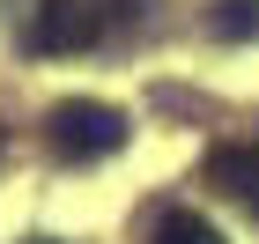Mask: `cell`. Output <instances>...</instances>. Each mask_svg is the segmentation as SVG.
Masks as SVG:
<instances>
[{"mask_svg": "<svg viewBox=\"0 0 259 244\" xmlns=\"http://www.w3.org/2000/svg\"><path fill=\"white\" fill-rule=\"evenodd\" d=\"M141 0H37L30 15V44L37 52H89L134 15Z\"/></svg>", "mask_w": 259, "mask_h": 244, "instance_id": "obj_1", "label": "cell"}, {"mask_svg": "<svg viewBox=\"0 0 259 244\" xmlns=\"http://www.w3.org/2000/svg\"><path fill=\"white\" fill-rule=\"evenodd\" d=\"M45 141H52L60 163H104V156L126 148V119L111 111V104H97V96H67V104H52Z\"/></svg>", "mask_w": 259, "mask_h": 244, "instance_id": "obj_2", "label": "cell"}, {"mask_svg": "<svg viewBox=\"0 0 259 244\" xmlns=\"http://www.w3.org/2000/svg\"><path fill=\"white\" fill-rule=\"evenodd\" d=\"M207 185L259 215V148H215L207 156Z\"/></svg>", "mask_w": 259, "mask_h": 244, "instance_id": "obj_3", "label": "cell"}, {"mask_svg": "<svg viewBox=\"0 0 259 244\" xmlns=\"http://www.w3.org/2000/svg\"><path fill=\"white\" fill-rule=\"evenodd\" d=\"M148 244H222V229L207 222V215H193V207H170V215L156 222V237H148Z\"/></svg>", "mask_w": 259, "mask_h": 244, "instance_id": "obj_4", "label": "cell"}, {"mask_svg": "<svg viewBox=\"0 0 259 244\" xmlns=\"http://www.w3.org/2000/svg\"><path fill=\"white\" fill-rule=\"evenodd\" d=\"M207 30H215L222 44H244V37H259V0H215Z\"/></svg>", "mask_w": 259, "mask_h": 244, "instance_id": "obj_5", "label": "cell"}, {"mask_svg": "<svg viewBox=\"0 0 259 244\" xmlns=\"http://www.w3.org/2000/svg\"><path fill=\"white\" fill-rule=\"evenodd\" d=\"M22 244H52V237H22Z\"/></svg>", "mask_w": 259, "mask_h": 244, "instance_id": "obj_6", "label": "cell"}]
</instances>
